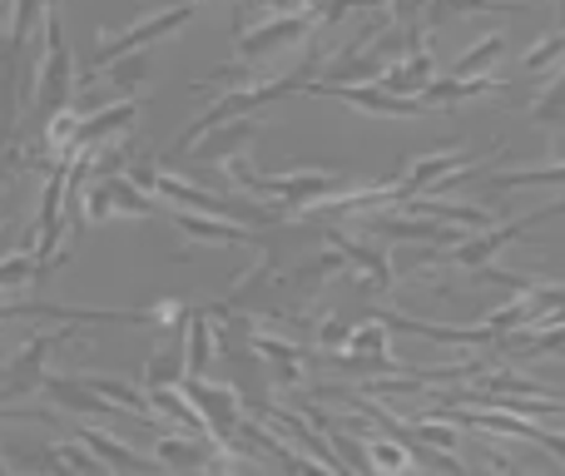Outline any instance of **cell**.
I'll use <instances>...</instances> for the list:
<instances>
[{"label":"cell","instance_id":"6da1fadb","mask_svg":"<svg viewBox=\"0 0 565 476\" xmlns=\"http://www.w3.org/2000/svg\"><path fill=\"white\" fill-rule=\"evenodd\" d=\"M224 169L248 189V194H264V199H274V204H282V209H322V204H328V199L342 189V174H332V169L254 174V169L244 165V155H238V159H224Z\"/></svg>","mask_w":565,"mask_h":476},{"label":"cell","instance_id":"7a4b0ae2","mask_svg":"<svg viewBox=\"0 0 565 476\" xmlns=\"http://www.w3.org/2000/svg\"><path fill=\"white\" fill-rule=\"evenodd\" d=\"M75 99V60H70V40L60 25V0H45V60L35 70V119L40 129L55 115H65Z\"/></svg>","mask_w":565,"mask_h":476},{"label":"cell","instance_id":"3957f363","mask_svg":"<svg viewBox=\"0 0 565 476\" xmlns=\"http://www.w3.org/2000/svg\"><path fill=\"white\" fill-rule=\"evenodd\" d=\"M199 6H204V0H184V6H169V10H154V15L135 20V25L119 30V35H99L95 55H89V70H105V65H115V60L135 55V50H149L154 40L174 35L179 25H189V20L199 15Z\"/></svg>","mask_w":565,"mask_h":476},{"label":"cell","instance_id":"277c9868","mask_svg":"<svg viewBox=\"0 0 565 476\" xmlns=\"http://www.w3.org/2000/svg\"><path fill=\"white\" fill-rule=\"evenodd\" d=\"M302 95H328V99H342V105L367 109V115H382V119H441L447 115L437 105H422L417 95H392L382 85H328V80H308Z\"/></svg>","mask_w":565,"mask_h":476},{"label":"cell","instance_id":"5b68a950","mask_svg":"<svg viewBox=\"0 0 565 476\" xmlns=\"http://www.w3.org/2000/svg\"><path fill=\"white\" fill-rule=\"evenodd\" d=\"M312 25H318L312 10H288V15H268V20H254V25L234 30V65L254 70L264 55H274V50L292 45V40L312 35Z\"/></svg>","mask_w":565,"mask_h":476},{"label":"cell","instance_id":"8992f818","mask_svg":"<svg viewBox=\"0 0 565 476\" xmlns=\"http://www.w3.org/2000/svg\"><path fill=\"white\" fill-rule=\"evenodd\" d=\"M556 214H565V199H556V204H546V209H536V214H521V219H511L507 229H487V234L481 239H457L451 243L447 253H441V258L447 263H457V268H481V263H491L497 258L501 248H507V243H516L521 234H526V229H536L541 219H556Z\"/></svg>","mask_w":565,"mask_h":476},{"label":"cell","instance_id":"52a82bcc","mask_svg":"<svg viewBox=\"0 0 565 476\" xmlns=\"http://www.w3.org/2000/svg\"><path fill=\"white\" fill-rule=\"evenodd\" d=\"M184 398L194 402V412L204 417L209 432H218V442H224V452H244L238 447V427H244V417H238V398L228 388H209L204 378H184Z\"/></svg>","mask_w":565,"mask_h":476},{"label":"cell","instance_id":"ba28073f","mask_svg":"<svg viewBox=\"0 0 565 476\" xmlns=\"http://www.w3.org/2000/svg\"><path fill=\"white\" fill-rule=\"evenodd\" d=\"M109 214H159V204L129 174H99L85 189V219H109Z\"/></svg>","mask_w":565,"mask_h":476},{"label":"cell","instance_id":"9c48e42d","mask_svg":"<svg viewBox=\"0 0 565 476\" xmlns=\"http://www.w3.org/2000/svg\"><path fill=\"white\" fill-rule=\"evenodd\" d=\"M367 234L372 239H397V243H437V248H451L457 239H467L461 229L437 224V219H422V214H387V219L372 214Z\"/></svg>","mask_w":565,"mask_h":476},{"label":"cell","instance_id":"30bf717a","mask_svg":"<svg viewBox=\"0 0 565 476\" xmlns=\"http://www.w3.org/2000/svg\"><path fill=\"white\" fill-rule=\"evenodd\" d=\"M431 80H437V60H431L427 40H417L412 50H402V60H392V65L382 70L377 85L392 89V95H422Z\"/></svg>","mask_w":565,"mask_h":476},{"label":"cell","instance_id":"8fae6325","mask_svg":"<svg viewBox=\"0 0 565 476\" xmlns=\"http://www.w3.org/2000/svg\"><path fill=\"white\" fill-rule=\"evenodd\" d=\"M328 248L338 253V263H348L352 273H362V283H367V288H377V293H387L392 288V263L382 258L377 248H372V243H358V239H348V234H338V229H328Z\"/></svg>","mask_w":565,"mask_h":476},{"label":"cell","instance_id":"7c38bea8","mask_svg":"<svg viewBox=\"0 0 565 476\" xmlns=\"http://www.w3.org/2000/svg\"><path fill=\"white\" fill-rule=\"evenodd\" d=\"M254 135H258V119H228V125H218V129H209L204 139H199V159H204V165H224V159H238L244 155L248 145H254Z\"/></svg>","mask_w":565,"mask_h":476},{"label":"cell","instance_id":"4fadbf2b","mask_svg":"<svg viewBox=\"0 0 565 476\" xmlns=\"http://www.w3.org/2000/svg\"><path fill=\"white\" fill-rule=\"evenodd\" d=\"M79 442H85V447L95 452L99 462H109V467L125 472V476H164V467H159V462H149V457H139V452H129L125 442H115L109 432H99V427H79Z\"/></svg>","mask_w":565,"mask_h":476},{"label":"cell","instance_id":"5bb4252c","mask_svg":"<svg viewBox=\"0 0 565 476\" xmlns=\"http://www.w3.org/2000/svg\"><path fill=\"white\" fill-rule=\"evenodd\" d=\"M169 219H174L179 234H189V239H199V243H258L244 224H234V219L194 214V209H169Z\"/></svg>","mask_w":565,"mask_h":476},{"label":"cell","instance_id":"9a60e30c","mask_svg":"<svg viewBox=\"0 0 565 476\" xmlns=\"http://www.w3.org/2000/svg\"><path fill=\"white\" fill-rule=\"evenodd\" d=\"M189 332H184V378H204L209 362H214V318L204 308L184 313Z\"/></svg>","mask_w":565,"mask_h":476},{"label":"cell","instance_id":"2e32d148","mask_svg":"<svg viewBox=\"0 0 565 476\" xmlns=\"http://www.w3.org/2000/svg\"><path fill=\"white\" fill-rule=\"evenodd\" d=\"M521 15L526 6H516V0H427V10H422V25H441V20H451V15Z\"/></svg>","mask_w":565,"mask_h":476},{"label":"cell","instance_id":"e0dca14e","mask_svg":"<svg viewBox=\"0 0 565 476\" xmlns=\"http://www.w3.org/2000/svg\"><path fill=\"white\" fill-rule=\"evenodd\" d=\"M407 214L422 219H437V224L451 229H491V214L477 204H441V199H407Z\"/></svg>","mask_w":565,"mask_h":476},{"label":"cell","instance_id":"ac0fdd59","mask_svg":"<svg viewBox=\"0 0 565 476\" xmlns=\"http://www.w3.org/2000/svg\"><path fill=\"white\" fill-rule=\"evenodd\" d=\"M491 89H501V80H431L427 89H422V105H437V109H447V105H457V99H477V95H491Z\"/></svg>","mask_w":565,"mask_h":476},{"label":"cell","instance_id":"d6986e66","mask_svg":"<svg viewBox=\"0 0 565 476\" xmlns=\"http://www.w3.org/2000/svg\"><path fill=\"white\" fill-rule=\"evenodd\" d=\"M531 184H561V189H565V165H546V169H507V174H491V179H487L491 194H511V189H531Z\"/></svg>","mask_w":565,"mask_h":476},{"label":"cell","instance_id":"ffe728a7","mask_svg":"<svg viewBox=\"0 0 565 476\" xmlns=\"http://www.w3.org/2000/svg\"><path fill=\"white\" fill-rule=\"evenodd\" d=\"M254 352H264V358H268V368H274L282 382H298L302 352L292 348V342H282V338H268V332H254Z\"/></svg>","mask_w":565,"mask_h":476},{"label":"cell","instance_id":"44dd1931","mask_svg":"<svg viewBox=\"0 0 565 476\" xmlns=\"http://www.w3.org/2000/svg\"><path fill=\"white\" fill-rule=\"evenodd\" d=\"M501 55H507V35H501V30L497 35H481V45H471L467 55L451 65V80H477L481 70H487L491 60H501Z\"/></svg>","mask_w":565,"mask_h":476},{"label":"cell","instance_id":"7402d4cb","mask_svg":"<svg viewBox=\"0 0 565 476\" xmlns=\"http://www.w3.org/2000/svg\"><path fill=\"white\" fill-rule=\"evenodd\" d=\"M526 115L536 119V125H565V70H561L556 80H551V89H546V95H536V99H531V105H526Z\"/></svg>","mask_w":565,"mask_h":476},{"label":"cell","instance_id":"603a6c76","mask_svg":"<svg viewBox=\"0 0 565 476\" xmlns=\"http://www.w3.org/2000/svg\"><path fill=\"white\" fill-rule=\"evenodd\" d=\"M145 70H149L145 50H135V55H125V60H115V65H105V75H109V85H115V89H135L139 80H145Z\"/></svg>","mask_w":565,"mask_h":476},{"label":"cell","instance_id":"cb8c5ba5","mask_svg":"<svg viewBox=\"0 0 565 476\" xmlns=\"http://www.w3.org/2000/svg\"><path fill=\"white\" fill-rule=\"evenodd\" d=\"M387 10H392V25L402 30V35H422V10H427V0H387Z\"/></svg>","mask_w":565,"mask_h":476},{"label":"cell","instance_id":"d4e9b609","mask_svg":"<svg viewBox=\"0 0 565 476\" xmlns=\"http://www.w3.org/2000/svg\"><path fill=\"white\" fill-rule=\"evenodd\" d=\"M556 55H565V25H561L556 35L546 40V45L526 50V60H521V65H526V70H546V65H551V60H556Z\"/></svg>","mask_w":565,"mask_h":476},{"label":"cell","instance_id":"484cf974","mask_svg":"<svg viewBox=\"0 0 565 476\" xmlns=\"http://www.w3.org/2000/svg\"><path fill=\"white\" fill-rule=\"evenodd\" d=\"M0 476H10V467H6V462H0Z\"/></svg>","mask_w":565,"mask_h":476},{"label":"cell","instance_id":"4316f807","mask_svg":"<svg viewBox=\"0 0 565 476\" xmlns=\"http://www.w3.org/2000/svg\"><path fill=\"white\" fill-rule=\"evenodd\" d=\"M0 378H6V362H0Z\"/></svg>","mask_w":565,"mask_h":476}]
</instances>
